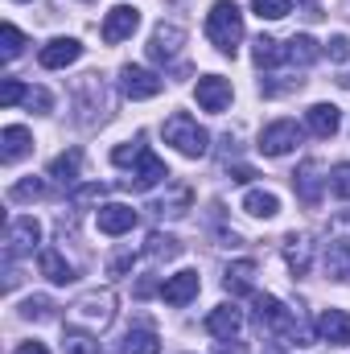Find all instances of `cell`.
Masks as SVG:
<instances>
[{"label":"cell","instance_id":"cell-26","mask_svg":"<svg viewBox=\"0 0 350 354\" xmlns=\"http://www.w3.org/2000/svg\"><path fill=\"white\" fill-rule=\"evenodd\" d=\"M145 256H153V260H177L181 256V243H177L174 235H165V231H149Z\"/></svg>","mask_w":350,"mask_h":354},{"label":"cell","instance_id":"cell-40","mask_svg":"<svg viewBox=\"0 0 350 354\" xmlns=\"http://www.w3.org/2000/svg\"><path fill=\"white\" fill-rule=\"evenodd\" d=\"M145 149H149V145H140V140H136V145H120V149H111V161H116V165H136V157H140Z\"/></svg>","mask_w":350,"mask_h":354},{"label":"cell","instance_id":"cell-37","mask_svg":"<svg viewBox=\"0 0 350 354\" xmlns=\"http://www.w3.org/2000/svg\"><path fill=\"white\" fill-rule=\"evenodd\" d=\"M103 194H107V185H75V194H71V202L75 206H91V202H103Z\"/></svg>","mask_w":350,"mask_h":354},{"label":"cell","instance_id":"cell-31","mask_svg":"<svg viewBox=\"0 0 350 354\" xmlns=\"http://www.w3.org/2000/svg\"><path fill=\"white\" fill-rule=\"evenodd\" d=\"M62 354H99V342H95V334H87V330H71L62 338Z\"/></svg>","mask_w":350,"mask_h":354},{"label":"cell","instance_id":"cell-30","mask_svg":"<svg viewBox=\"0 0 350 354\" xmlns=\"http://www.w3.org/2000/svg\"><path fill=\"white\" fill-rule=\"evenodd\" d=\"M124 354H161V338L153 330H128Z\"/></svg>","mask_w":350,"mask_h":354},{"label":"cell","instance_id":"cell-7","mask_svg":"<svg viewBox=\"0 0 350 354\" xmlns=\"http://www.w3.org/2000/svg\"><path fill=\"white\" fill-rule=\"evenodd\" d=\"M169 177V169H165V161L153 153V149H145L140 157H136V169H132V177H124V185L128 189H136V194H145V189H153V185H161Z\"/></svg>","mask_w":350,"mask_h":354},{"label":"cell","instance_id":"cell-18","mask_svg":"<svg viewBox=\"0 0 350 354\" xmlns=\"http://www.w3.org/2000/svg\"><path fill=\"white\" fill-rule=\"evenodd\" d=\"M29 149H33V136H29V128H21V124H8V128L0 132V161H4V165L21 161Z\"/></svg>","mask_w":350,"mask_h":354},{"label":"cell","instance_id":"cell-12","mask_svg":"<svg viewBox=\"0 0 350 354\" xmlns=\"http://www.w3.org/2000/svg\"><path fill=\"white\" fill-rule=\"evenodd\" d=\"M79 58H83V46H79L75 37H54V41H46L42 54H37V62H42L46 71H62V66H71V62H79Z\"/></svg>","mask_w":350,"mask_h":354},{"label":"cell","instance_id":"cell-2","mask_svg":"<svg viewBox=\"0 0 350 354\" xmlns=\"http://www.w3.org/2000/svg\"><path fill=\"white\" fill-rule=\"evenodd\" d=\"M256 326H260L264 334H276V338H284V342L309 346V334L301 330L297 313H293V309H288L284 301L268 297V292H256Z\"/></svg>","mask_w":350,"mask_h":354},{"label":"cell","instance_id":"cell-42","mask_svg":"<svg viewBox=\"0 0 350 354\" xmlns=\"http://www.w3.org/2000/svg\"><path fill=\"white\" fill-rule=\"evenodd\" d=\"M132 264H136V256H132V252H120V256L111 260V276H124Z\"/></svg>","mask_w":350,"mask_h":354},{"label":"cell","instance_id":"cell-36","mask_svg":"<svg viewBox=\"0 0 350 354\" xmlns=\"http://www.w3.org/2000/svg\"><path fill=\"white\" fill-rule=\"evenodd\" d=\"M25 107H29V111H37V115H46V111L54 107V95H50L46 87H29V95H25Z\"/></svg>","mask_w":350,"mask_h":354},{"label":"cell","instance_id":"cell-32","mask_svg":"<svg viewBox=\"0 0 350 354\" xmlns=\"http://www.w3.org/2000/svg\"><path fill=\"white\" fill-rule=\"evenodd\" d=\"M8 198L12 202H37V198H46V181L42 177H25V181H17L8 189Z\"/></svg>","mask_w":350,"mask_h":354},{"label":"cell","instance_id":"cell-35","mask_svg":"<svg viewBox=\"0 0 350 354\" xmlns=\"http://www.w3.org/2000/svg\"><path fill=\"white\" fill-rule=\"evenodd\" d=\"M50 309H54V305H50V297H29V301L21 305V317H25V322H46V317H50Z\"/></svg>","mask_w":350,"mask_h":354},{"label":"cell","instance_id":"cell-22","mask_svg":"<svg viewBox=\"0 0 350 354\" xmlns=\"http://www.w3.org/2000/svg\"><path fill=\"white\" fill-rule=\"evenodd\" d=\"M79 169H83V153H79V149L58 153V157L50 161V177H54L58 185H79Z\"/></svg>","mask_w":350,"mask_h":354},{"label":"cell","instance_id":"cell-17","mask_svg":"<svg viewBox=\"0 0 350 354\" xmlns=\"http://www.w3.org/2000/svg\"><path fill=\"white\" fill-rule=\"evenodd\" d=\"M317 334H322V342H330V346H350V313L326 309V313L317 317Z\"/></svg>","mask_w":350,"mask_h":354},{"label":"cell","instance_id":"cell-14","mask_svg":"<svg viewBox=\"0 0 350 354\" xmlns=\"http://www.w3.org/2000/svg\"><path fill=\"white\" fill-rule=\"evenodd\" d=\"M136 218H140V214H136L132 206H124V202H107V206H99V231L111 235V239H116V235H128V231L136 227Z\"/></svg>","mask_w":350,"mask_h":354},{"label":"cell","instance_id":"cell-5","mask_svg":"<svg viewBox=\"0 0 350 354\" xmlns=\"http://www.w3.org/2000/svg\"><path fill=\"white\" fill-rule=\"evenodd\" d=\"M37 243H42V223H37L33 214H17V218L8 223V231H4V256H8V260H21V256H29Z\"/></svg>","mask_w":350,"mask_h":354},{"label":"cell","instance_id":"cell-38","mask_svg":"<svg viewBox=\"0 0 350 354\" xmlns=\"http://www.w3.org/2000/svg\"><path fill=\"white\" fill-rule=\"evenodd\" d=\"M330 194L342 198V202H350V165H338V169L330 174Z\"/></svg>","mask_w":350,"mask_h":354},{"label":"cell","instance_id":"cell-43","mask_svg":"<svg viewBox=\"0 0 350 354\" xmlns=\"http://www.w3.org/2000/svg\"><path fill=\"white\" fill-rule=\"evenodd\" d=\"M227 174H231V181H252V177H256V169H248V165H231Z\"/></svg>","mask_w":350,"mask_h":354},{"label":"cell","instance_id":"cell-20","mask_svg":"<svg viewBox=\"0 0 350 354\" xmlns=\"http://www.w3.org/2000/svg\"><path fill=\"white\" fill-rule=\"evenodd\" d=\"M37 268H42V276H46L50 284H71V280H75V268H71V260H66L58 248H42Z\"/></svg>","mask_w":350,"mask_h":354},{"label":"cell","instance_id":"cell-34","mask_svg":"<svg viewBox=\"0 0 350 354\" xmlns=\"http://www.w3.org/2000/svg\"><path fill=\"white\" fill-rule=\"evenodd\" d=\"M0 46H4V58H8V62L25 50V37H21V29H17L12 21H4V29H0Z\"/></svg>","mask_w":350,"mask_h":354},{"label":"cell","instance_id":"cell-1","mask_svg":"<svg viewBox=\"0 0 350 354\" xmlns=\"http://www.w3.org/2000/svg\"><path fill=\"white\" fill-rule=\"evenodd\" d=\"M206 37H210V46L219 54L235 58V50L243 41V12H239L235 0H214L210 4V12H206Z\"/></svg>","mask_w":350,"mask_h":354},{"label":"cell","instance_id":"cell-29","mask_svg":"<svg viewBox=\"0 0 350 354\" xmlns=\"http://www.w3.org/2000/svg\"><path fill=\"white\" fill-rule=\"evenodd\" d=\"M190 198H194L190 185H174V194L161 198V202H153V210H157V214H169V218H181V214L190 210Z\"/></svg>","mask_w":350,"mask_h":354},{"label":"cell","instance_id":"cell-39","mask_svg":"<svg viewBox=\"0 0 350 354\" xmlns=\"http://www.w3.org/2000/svg\"><path fill=\"white\" fill-rule=\"evenodd\" d=\"M25 95H29V87H21L17 79H4V83H0V107H12V103H21Z\"/></svg>","mask_w":350,"mask_h":354},{"label":"cell","instance_id":"cell-24","mask_svg":"<svg viewBox=\"0 0 350 354\" xmlns=\"http://www.w3.org/2000/svg\"><path fill=\"white\" fill-rule=\"evenodd\" d=\"M243 210H248L252 218H276V214H280V198L268 194V189H248Z\"/></svg>","mask_w":350,"mask_h":354},{"label":"cell","instance_id":"cell-41","mask_svg":"<svg viewBox=\"0 0 350 354\" xmlns=\"http://www.w3.org/2000/svg\"><path fill=\"white\" fill-rule=\"evenodd\" d=\"M326 54H330L334 62H347V58H350V37H347V33H334V37L326 41Z\"/></svg>","mask_w":350,"mask_h":354},{"label":"cell","instance_id":"cell-19","mask_svg":"<svg viewBox=\"0 0 350 354\" xmlns=\"http://www.w3.org/2000/svg\"><path fill=\"white\" fill-rule=\"evenodd\" d=\"M206 330L223 342V338H235L239 330H243V313L235 309V305H219V309H210L206 313Z\"/></svg>","mask_w":350,"mask_h":354},{"label":"cell","instance_id":"cell-3","mask_svg":"<svg viewBox=\"0 0 350 354\" xmlns=\"http://www.w3.org/2000/svg\"><path fill=\"white\" fill-rule=\"evenodd\" d=\"M66 317H71V326H79V330H87V334L107 330L111 317H116V292H111V288H91V292H83V297L71 305Z\"/></svg>","mask_w":350,"mask_h":354},{"label":"cell","instance_id":"cell-47","mask_svg":"<svg viewBox=\"0 0 350 354\" xmlns=\"http://www.w3.org/2000/svg\"><path fill=\"white\" fill-rule=\"evenodd\" d=\"M338 87H347V91H350V71H342V75H338Z\"/></svg>","mask_w":350,"mask_h":354},{"label":"cell","instance_id":"cell-49","mask_svg":"<svg viewBox=\"0 0 350 354\" xmlns=\"http://www.w3.org/2000/svg\"><path fill=\"white\" fill-rule=\"evenodd\" d=\"M17 4H21V0H17Z\"/></svg>","mask_w":350,"mask_h":354},{"label":"cell","instance_id":"cell-25","mask_svg":"<svg viewBox=\"0 0 350 354\" xmlns=\"http://www.w3.org/2000/svg\"><path fill=\"white\" fill-rule=\"evenodd\" d=\"M252 62H256L260 71H272V66H284V46H280L276 37H256Z\"/></svg>","mask_w":350,"mask_h":354},{"label":"cell","instance_id":"cell-44","mask_svg":"<svg viewBox=\"0 0 350 354\" xmlns=\"http://www.w3.org/2000/svg\"><path fill=\"white\" fill-rule=\"evenodd\" d=\"M17 354H50V351H46L42 342H21V346H17Z\"/></svg>","mask_w":350,"mask_h":354},{"label":"cell","instance_id":"cell-27","mask_svg":"<svg viewBox=\"0 0 350 354\" xmlns=\"http://www.w3.org/2000/svg\"><path fill=\"white\" fill-rule=\"evenodd\" d=\"M284 260H288V268L297 276H305L309 272V239L305 235H288L284 239Z\"/></svg>","mask_w":350,"mask_h":354},{"label":"cell","instance_id":"cell-46","mask_svg":"<svg viewBox=\"0 0 350 354\" xmlns=\"http://www.w3.org/2000/svg\"><path fill=\"white\" fill-rule=\"evenodd\" d=\"M227 342H235V338H223V342H219L214 351H219V354H239V346H227Z\"/></svg>","mask_w":350,"mask_h":354},{"label":"cell","instance_id":"cell-15","mask_svg":"<svg viewBox=\"0 0 350 354\" xmlns=\"http://www.w3.org/2000/svg\"><path fill=\"white\" fill-rule=\"evenodd\" d=\"M305 128H309L317 140H330V136L342 128V111H338L334 103H313V107L305 111Z\"/></svg>","mask_w":350,"mask_h":354},{"label":"cell","instance_id":"cell-28","mask_svg":"<svg viewBox=\"0 0 350 354\" xmlns=\"http://www.w3.org/2000/svg\"><path fill=\"white\" fill-rule=\"evenodd\" d=\"M252 276H256V264L252 260H239V264L227 268L223 284H227V292H252Z\"/></svg>","mask_w":350,"mask_h":354},{"label":"cell","instance_id":"cell-10","mask_svg":"<svg viewBox=\"0 0 350 354\" xmlns=\"http://www.w3.org/2000/svg\"><path fill=\"white\" fill-rule=\"evenodd\" d=\"M194 99L202 111H227L231 107V83L219 79V75H202L198 87H194Z\"/></svg>","mask_w":350,"mask_h":354},{"label":"cell","instance_id":"cell-48","mask_svg":"<svg viewBox=\"0 0 350 354\" xmlns=\"http://www.w3.org/2000/svg\"><path fill=\"white\" fill-rule=\"evenodd\" d=\"M338 218H342V223H347V227H350V210H342V214H338Z\"/></svg>","mask_w":350,"mask_h":354},{"label":"cell","instance_id":"cell-8","mask_svg":"<svg viewBox=\"0 0 350 354\" xmlns=\"http://www.w3.org/2000/svg\"><path fill=\"white\" fill-rule=\"evenodd\" d=\"M140 29V8H132V4H116L107 17H103V41L107 46H116V41H124V37H132Z\"/></svg>","mask_w":350,"mask_h":354},{"label":"cell","instance_id":"cell-13","mask_svg":"<svg viewBox=\"0 0 350 354\" xmlns=\"http://www.w3.org/2000/svg\"><path fill=\"white\" fill-rule=\"evenodd\" d=\"M181 41H185V29L181 25H157L153 37H149V58L153 62H174Z\"/></svg>","mask_w":350,"mask_h":354},{"label":"cell","instance_id":"cell-11","mask_svg":"<svg viewBox=\"0 0 350 354\" xmlns=\"http://www.w3.org/2000/svg\"><path fill=\"white\" fill-rule=\"evenodd\" d=\"M161 79L153 75V71H145V66H124L120 71V91L128 95V99H153V95H161Z\"/></svg>","mask_w":350,"mask_h":354},{"label":"cell","instance_id":"cell-9","mask_svg":"<svg viewBox=\"0 0 350 354\" xmlns=\"http://www.w3.org/2000/svg\"><path fill=\"white\" fill-rule=\"evenodd\" d=\"M293 185H297V198L305 206H317L322 202V189L330 185V177H322V161H301L297 174H293Z\"/></svg>","mask_w":350,"mask_h":354},{"label":"cell","instance_id":"cell-23","mask_svg":"<svg viewBox=\"0 0 350 354\" xmlns=\"http://www.w3.org/2000/svg\"><path fill=\"white\" fill-rule=\"evenodd\" d=\"M326 276L330 280H350V239H334L326 248Z\"/></svg>","mask_w":350,"mask_h":354},{"label":"cell","instance_id":"cell-45","mask_svg":"<svg viewBox=\"0 0 350 354\" xmlns=\"http://www.w3.org/2000/svg\"><path fill=\"white\" fill-rule=\"evenodd\" d=\"M149 292H157V280H140L136 284V297H149Z\"/></svg>","mask_w":350,"mask_h":354},{"label":"cell","instance_id":"cell-16","mask_svg":"<svg viewBox=\"0 0 350 354\" xmlns=\"http://www.w3.org/2000/svg\"><path fill=\"white\" fill-rule=\"evenodd\" d=\"M198 288H202V280H198V272H177L169 276L165 284H161V297H165V305H190L194 297H198Z\"/></svg>","mask_w":350,"mask_h":354},{"label":"cell","instance_id":"cell-21","mask_svg":"<svg viewBox=\"0 0 350 354\" xmlns=\"http://www.w3.org/2000/svg\"><path fill=\"white\" fill-rule=\"evenodd\" d=\"M317 54H322V46L309 33H297L284 41V66H309V62H317Z\"/></svg>","mask_w":350,"mask_h":354},{"label":"cell","instance_id":"cell-6","mask_svg":"<svg viewBox=\"0 0 350 354\" xmlns=\"http://www.w3.org/2000/svg\"><path fill=\"white\" fill-rule=\"evenodd\" d=\"M297 145H301L297 120H276V124H268L260 132V153L264 157H284V153H293Z\"/></svg>","mask_w":350,"mask_h":354},{"label":"cell","instance_id":"cell-4","mask_svg":"<svg viewBox=\"0 0 350 354\" xmlns=\"http://www.w3.org/2000/svg\"><path fill=\"white\" fill-rule=\"evenodd\" d=\"M161 132H165V145H174L177 153L190 157V161L206 157V149H210V132H206L194 115H185V111H174Z\"/></svg>","mask_w":350,"mask_h":354},{"label":"cell","instance_id":"cell-33","mask_svg":"<svg viewBox=\"0 0 350 354\" xmlns=\"http://www.w3.org/2000/svg\"><path fill=\"white\" fill-rule=\"evenodd\" d=\"M252 12L260 21H280V17L293 12V0H252Z\"/></svg>","mask_w":350,"mask_h":354}]
</instances>
